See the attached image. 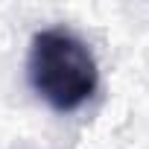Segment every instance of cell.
I'll use <instances>...</instances> for the list:
<instances>
[{"label": "cell", "mask_w": 149, "mask_h": 149, "mask_svg": "<svg viewBox=\"0 0 149 149\" xmlns=\"http://www.w3.org/2000/svg\"><path fill=\"white\" fill-rule=\"evenodd\" d=\"M26 79L38 100L58 114L79 111L100 85L94 50L67 26L38 29L29 41Z\"/></svg>", "instance_id": "obj_1"}]
</instances>
